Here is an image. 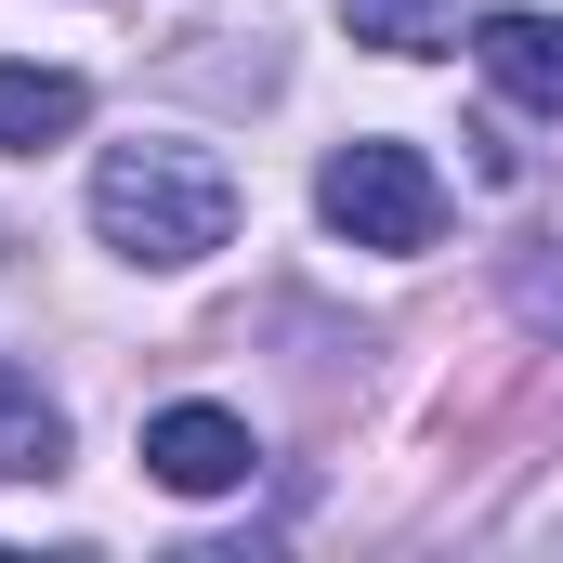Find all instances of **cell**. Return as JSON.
<instances>
[{
  "mask_svg": "<svg viewBox=\"0 0 563 563\" xmlns=\"http://www.w3.org/2000/svg\"><path fill=\"white\" fill-rule=\"evenodd\" d=\"M92 223L132 263H210L236 236V170L210 144H106L92 157Z\"/></svg>",
  "mask_w": 563,
  "mask_h": 563,
  "instance_id": "obj_1",
  "label": "cell"
},
{
  "mask_svg": "<svg viewBox=\"0 0 563 563\" xmlns=\"http://www.w3.org/2000/svg\"><path fill=\"white\" fill-rule=\"evenodd\" d=\"M314 210H328V236H354V250H432L445 236V184H432L420 144H341L328 170H314Z\"/></svg>",
  "mask_w": 563,
  "mask_h": 563,
  "instance_id": "obj_2",
  "label": "cell"
},
{
  "mask_svg": "<svg viewBox=\"0 0 563 563\" xmlns=\"http://www.w3.org/2000/svg\"><path fill=\"white\" fill-rule=\"evenodd\" d=\"M144 472L170 498H223V485H250V420L236 407H157L144 420Z\"/></svg>",
  "mask_w": 563,
  "mask_h": 563,
  "instance_id": "obj_3",
  "label": "cell"
},
{
  "mask_svg": "<svg viewBox=\"0 0 563 563\" xmlns=\"http://www.w3.org/2000/svg\"><path fill=\"white\" fill-rule=\"evenodd\" d=\"M472 66H485L511 106L563 119V13H485V26H472Z\"/></svg>",
  "mask_w": 563,
  "mask_h": 563,
  "instance_id": "obj_4",
  "label": "cell"
},
{
  "mask_svg": "<svg viewBox=\"0 0 563 563\" xmlns=\"http://www.w3.org/2000/svg\"><path fill=\"white\" fill-rule=\"evenodd\" d=\"M92 119V79L79 66H0V157H40Z\"/></svg>",
  "mask_w": 563,
  "mask_h": 563,
  "instance_id": "obj_5",
  "label": "cell"
},
{
  "mask_svg": "<svg viewBox=\"0 0 563 563\" xmlns=\"http://www.w3.org/2000/svg\"><path fill=\"white\" fill-rule=\"evenodd\" d=\"M66 459V407L26 380V367H0V485H26V472H53Z\"/></svg>",
  "mask_w": 563,
  "mask_h": 563,
  "instance_id": "obj_6",
  "label": "cell"
},
{
  "mask_svg": "<svg viewBox=\"0 0 563 563\" xmlns=\"http://www.w3.org/2000/svg\"><path fill=\"white\" fill-rule=\"evenodd\" d=\"M354 13V40H380V53H445L459 40V0H341Z\"/></svg>",
  "mask_w": 563,
  "mask_h": 563,
  "instance_id": "obj_7",
  "label": "cell"
}]
</instances>
